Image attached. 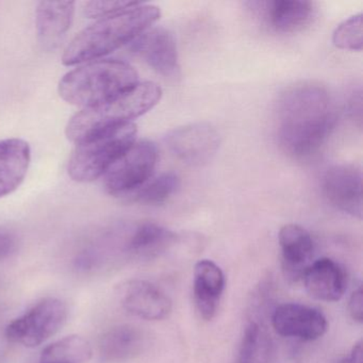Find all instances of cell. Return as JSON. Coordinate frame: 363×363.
<instances>
[{
    "label": "cell",
    "instance_id": "obj_15",
    "mask_svg": "<svg viewBox=\"0 0 363 363\" xmlns=\"http://www.w3.org/2000/svg\"><path fill=\"white\" fill-rule=\"evenodd\" d=\"M225 284L224 272L216 262L203 259L195 264L193 301L197 313L203 320H211L216 316Z\"/></svg>",
    "mask_w": 363,
    "mask_h": 363
},
{
    "label": "cell",
    "instance_id": "obj_2",
    "mask_svg": "<svg viewBox=\"0 0 363 363\" xmlns=\"http://www.w3.org/2000/svg\"><path fill=\"white\" fill-rule=\"evenodd\" d=\"M160 16L156 6L138 3L124 11L101 18L72 40L63 54V65L73 67L111 54L148 30Z\"/></svg>",
    "mask_w": 363,
    "mask_h": 363
},
{
    "label": "cell",
    "instance_id": "obj_17",
    "mask_svg": "<svg viewBox=\"0 0 363 363\" xmlns=\"http://www.w3.org/2000/svg\"><path fill=\"white\" fill-rule=\"evenodd\" d=\"M74 1H42L37 8L38 38L43 50H56L71 28Z\"/></svg>",
    "mask_w": 363,
    "mask_h": 363
},
{
    "label": "cell",
    "instance_id": "obj_7",
    "mask_svg": "<svg viewBox=\"0 0 363 363\" xmlns=\"http://www.w3.org/2000/svg\"><path fill=\"white\" fill-rule=\"evenodd\" d=\"M158 161L152 142L135 141L106 172L104 184L113 195L135 192L152 178Z\"/></svg>",
    "mask_w": 363,
    "mask_h": 363
},
{
    "label": "cell",
    "instance_id": "obj_5",
    "mask_svg": "<svg viewBox=\"0 0 363 363\" xmlns=\"http://www.w3.org/2000/svg\"><path fill=\"white\" fill-rule=\"evenodd\" d=\"M133 123L121 125L76 143L69 163V174L77 182H91L105 175L109 167L137 139Z\"/></svg>",
    "mask_w": 363,
    "mask_h": 363
},
{
    "label": "cell",
    "instance_id": "obj_26",
    "mask_svg": "<svg viewBox=\"0 0 363 363\" xmlns=\"http://www.w3.org/2000/svg\"><path fill=\"white\" fill-rule=\"evenodd\" d=\"M348 313L354 322H363V292L361 286H359L350 295L348 301Z\"/></svg>",
    "mask_w": 363,
    "mask_h": 363
},
{
    "label": "cell",
    "instance_id": "obj_11",
    "mask_svg": "<svg viewBox=\"0 0 363 363\" xmlns=\"http://www.w3.org/2000/svg\"><path fill=\"white\" fill-rule=\"evenodd\" d=\"M272 325L278 335L303 341L320 339L328 328L326 316L320 310L296 303L278 306L272 315Z\"/></svg>",
    "mask_w": 363,
    "mask_h": 363
},
{
    "label": "cell",
    "instance_id": "obj_12",
    "mask_svg": "<svg viewBox=\"0 0 363 363\" xmlns=\"http://www.w3.org/2000/svg\"><path fill=\"white\" fill-rule=\"evenodd\" d=\"M131 50L141 57L157 73L165 78L180 74L175 38L167 29L152 28L131 42Z\"/></svg>",
    "mask_w": 363,
    "mask_h": 363
},
{
    "label": "cell",
    "instance_id": "obj_13",
    "mask_svg": "<svg viewBox=\"0 0 363 363\" xmlns=\"http://www.w3.org/2000/svg\"><path fill=\"white\" fill-rule=\"evenodd\" d=\"M252 5L269 28L284 35L303 31L316 16L315 5L305 0H269Z\"/></svg>",
    "mask_w": 363,
    "mask_h": 363
},
{
    "label": "cell",
    "instance_id": "obj_28",
    "mask_svg": "<svg viewBox=\"0 0 363 363\" xmlns=\"http://www.w3.org/2000/svg\"><path fill=\"white\" fill-rule=\"evenodd\" d=\"M339 363H362V341H358L354 346L347 357L342 359Z\"/></svg>",
    "mask_w": 363,
    "mask_h": 363
},
{
    "label": "cell",
    "instance_id": "obj_20",
    "mask_svg": "<svg viewBox=\"0 0 363 363\" xmlns=\"http://www.w3.org/2000/svg\"><path fill=\"white\" fill-rule=\"evenodd\" d=\"M177 241V235L154 222L140 223L125 243V250L138 258H152L167 252Z\"/></svg>",
    "mask_w": 363,
    "mask_h": 363
},
{
    "label": "cell",
    "instance_id": "obj_24",
    "mask_svg": "<svg viewBox=\"0 0 363 363\" xmlns=\"http://www.w3.org/2000/svg\"><path fill=\"white\" fill-rule=\"evenodd\" d=\"M333 43L340 50L361 52L363 46L362 14H357L341 23L333 33Z\"/></svg>",
    "mask_w": 363,
    "mask_h": 363
},
{
    "label": "cell",
    "instance_id": "obj_1",
    "mask_svg": "<svg viewBox=\"0 0 363 363\" xmlns=\"http://www.w3.org/2000/svg\"><path fill=\"white\" fill-rule=\"evenodd\" d=\"M276 122L280 148L292 158L305 159L326 143L337 124V110L324 86L301 82L280 95Z\"/></svg>",
    "mask_w": 363,
    "mask_h": 363
},
{
    "label": "cell",
    "instance_id": "obj_19",
    "mask_svg": "<svg viewBox=\"0 0 363 363\" xmlns=\"http://www.w3.org/2000/svg\"><path fill=\"white\" fill-rule=\"evenodd\" d=\"M145 345V337L137 327L118 325L104 333L99 352L105 363H124L139 356Z\"/></svg>",
    "mask_w": 363,
    "mask_h": 363
},
{
    "label": "cell",
    "instance_id": "obj_18",
    "mask_svg": "<svg viewBox=\"0 0 363 363\" xmlns=\"http://www.w3.org/2000/svg\"><path fill=\"white\" fill-rule=\"evenodd\" d=\"M31 152L24 140L7 139L0 141V197L11 194L25 179Z\"/></svg>",
    "mask_w": 363,
    "mask_h": 363
},
{
    "label": "cell",
    "instance_id": "obj_25",
    "mask_svg": "<svg viewBox=\"0 0 363 363\" xmlns=\"http://www.w3.org/2000/svg\"><path fill=\"white\" fill-rule=\"evenodd\" d=\"M135 1H90L86 4L84 14L91 18H104L137 5Z\"/></svg>",
    "mask_w": 363,
    "mask_h": 363
},
{
    "label": "cell",
    "instance_id": "obj_4",
    "mask_svg": "<svg viewBox=\"0 0 363 363\" xmlns=\"http://www.w3.org/2000/svg\"><path fill=\"white\" fill-rule=\"evenodd\" d=\"M161 96L162 90L154 82H139L124 94L75 114L65 129L67 139L78 143L108 129L128 124L152 110Z\"/></svg>",
    "mask_w": 363,
    "mask_h": 363
},
{
    "label": "cell",
    "instance_id": "obj_9",
    "mask_svg": "<svg viewBox=\"0 0 363 363\" xmlns=\"http://www.w3.org/2000/svg\"><path fill=\"white\" fill-rule=\"evenodd\" d=\"M323 192L335 209L362 218V173L357 165L331 167L325 174Z\"/></svg>",
    "mask_w": 363,
    "mask_h": 363
},
{
    "label": "cell",
    "instance_id": "obj_14",
    "mask_svg": "<svg viewBox=\"0 0 363 363\" xmlns=\"http://www.w3.org/2000/svg\"><path fill=\"white\" fill-rule=\"evenodd\" d=\"M278 241L284 276L292 281L303 279L313 259L314 243L311 235L299 225L288 224L280 229Z\"/></svg>",
    "mask_w": 363,
    "mask_h": 363
},
{
    "label": "cell",
    "instance_id": "obj_27",
    "mask_svg": "<svg viewBox=\"0 0 363 363\" xmlns=\"http://www.w3.org/2000/svg\"><path fill=\"white\" fill-rule=\"evenodd\" d=\"M16 246L18 243L13 235L0 230V260L11 257L16 252Z\"/></svg>",
    "mask_w": 363,
    "mask_h": 363
},
{
    "label": "cell",
    "instance_id": "obj_21",
    "mask_svg": "<svg viewBox=\"0 0 363 363\" xmlns=\"http://www.w3.org/2000/svg\"><path fill=\"white\" fill-rule=\"evenodd\" d=\"M90 342L80 335H69L42 352L40 363H88L92 358Z\"/></svg>",
    "mask_w": 363,
    "mask_h": 363
},
{
    "label": "cell",
    "instance_id": "obj_10",
    "mask_svg": "<svg viewBox=\"0 0 363 363\" xmlns=\"http://www.w3.org/2000/svg\"><path fill=\"white\" fill-rule=\"evenodd\" d=\"M118 301L129 313L146 320H161L171 314L173 303L169 295L156 284L133 279L121 284Z\"/></svg>",
    "mask_w": 363,
    "mask_h": 363
},
{
    "label": "cell",
    "instance_id": "obj_6",
    "mask_svg": "<svg viewBox=\"0 0 363 363\" xmlns=\"http://www.w3.org/2000/svg\"><path fill=\"white\" fill-rule=\"evenodd\" d=\"M67 316L69 309L65 301L48 297L12 320L6 329V335L12 343L35 347L56 335L65 326Z\"/></svg>",
    "mask_w": 363,
    "mask_h": 363
},
{
    "label": "cell",
    "instance_id": "obj_3",
    "mask_svg": "<svg viewBox=\"0 0 363 363\" xmlns=\"http://www.w3.org/2000/svg\"><path fill=\"white\" fill-rule=\"evenodd\" d=\"M139 84L137 71L118 60H95L69 72L59 82V94L82 109L101 105Z\"/></svg>",
    "mask_w": 363,
    "mask_h": 363
},
{
    "label": "cell",
    "instance_id": "obj_23",
    "mask_svg": "<svg viewBox=\"0 0 363 363\" xmlns=\"http://www.w3.org/2000/svg\"><path fill=\"white\" fill-rule=\"evenodd\" d=\"M180 186V179L175 173L161 174L150 179L143 186L135 191V201L143 205H162L169 201Z\"/></svg>",
    "mask_w": 363,
    "mask_h": 363
},
{
    "label": "cell",
    "instance_id": "obj_8",
    "mask_svg": "<svg viewBox=\"0 0 363 363\" xmlns=\"http://www.w3.org/2000/svg\"><path fill=\"white\" fill-rule=\"evenodd\" d=\"M165 143L172 154L191 167L208 164L220 147V135L208 123H194L169 131Z\"/></svg>",
    "mask_w": 363,
    "mask_h": 363
},
{
    "label": "cell",
    "instance_id": "obj_22",
    "mask_svg": "<svg viewBox=\"0 0 363 363\" xmlns=\"http://www.w3.org/2000/svg\"><path fill=\"white\" fill-rule=\"evenodd\" d=\"M271 340L262 325L250 322L242 337L235 363H269Z\"/></svg>",
    "mask_w": 363,
    "mask_h": 363
},
{
    "label": "cell",
    "instance_id": "obj_16",
    "mask_svg": "<svg viewBox=\"0 0 363 363\" xmlns=\"http://www.w3.org/2000/svg\"><path fill=\"white\" fill-rule=\"evenodd\" d=\"M301 280L313 298L327 303L340 301L347 288V274L330 258H320L312 262Z\"/></svg>",
    "mask_w": 363,
    "mask_h": 363
}]
</instances>
